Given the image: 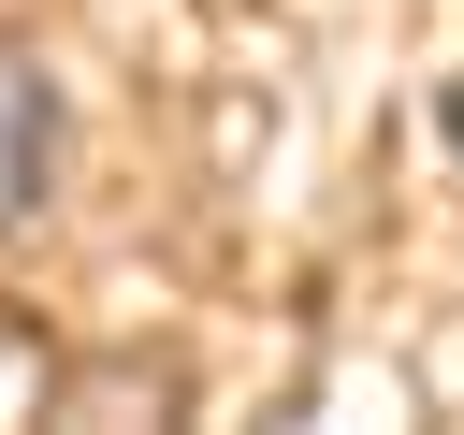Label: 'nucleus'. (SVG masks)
I'll return each mask as SVG.
<instances>
[{"mask_svg":"<svg viewBox=\"0 0 464 435\" xmlns=\"http://www.w3.org/2000/svg\"><path fill=\"white\" fill-rule=\"evenodd\" d=\"M450 145H464V87H450Z\"/></svg>","mask_w":464,"mask_h":435,"instance_id":"nucleus-2","label":"nucleus"},{"mask_svg":"<svg viewBox=\"0 0 464 435\" xmlns=\"http://www.w3.org/2000/svg\"><path fill=\"white\" fill-rule=\"evenodd\" d=\"M44 188H58V72L29 44H0V232L44 218Z\"/></svg>","mask_w":464,"mask_h":435,"instance_id":"nucleus-1","label":"nucleus"}]
</instances>
